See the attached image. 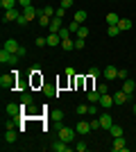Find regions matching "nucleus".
<instances>
[{
  "label": "nucleus",
  "mask_w": 136,
  "mask_h": 152,
  "mask_svg": "<svg viewBox=\"0 0 136 152\" xmlns=\"http://www.w3.org/2000/svg\"><path fill=\"white\" fill-rule=\"evenodd\" d=\"M16 80H18V70L5 73V75L0 77V86H2V89H14V86H16Z\"/></svg>",
  "instance_id": "f257e3e1"
},
{
  "label": "nucleus",
  "mask_w": 136,
  "mask_h": 152,
  "mask_svg": "<svg viewBox=\"0 0 136 152\" xmlns=\"http://www.w3.org/2000/svg\"><path fill=\"white\" fill-rule=\"evenodd\" d=\"M18 55H14V52H9V50H5V48H2V50H0V64H12V66H16V64H18Z\"/></svg>",
  "instance_id": "f03ea898"
},
{
  "label": "nucleus",
  "mask_w": 136,
  "mask_h": 152,
  "mask_svg": "<svg viewBox=\"0 0 136 152\" xmlns=\"http://www.w3.org/2000/svg\"><path fill=\"white\" fill-rule=\"evenodd\" d=\"M75 136H77V132H75L73 127H59V139H61V141L73 143V141H75Z\"/></svg>",
  "instance_id": "7ed1b4c3"
},
{
  "label": "nucleus",
  "mask_w": 136,
  "mask_h": 152,
  "mask_svg": "<svg viewBox=\"0 0 136 152\" xmlns=\"http://www.w3.org/2000/svg\"><path fill=\"white\" fill-rule=\"evenodd\" d=\"M5 111H7V116H12V118H20V116H23V107H20V104H14V102L5 104Z\"/></svg>",
  "instance_id": "20e7f679"
},
{
  "label": "nucleus",
  "mask_w": 136,
  "mask_h": 152,
  "mask_svg": "<svg viewBox=\"0 0 136 152\" xmlns=\"http://www.w3.org/2000/svg\"><path fill=\"white\" fill-rule=\"evenodd\" d=\"M97 118H100V125H102V129H111V125H113V118H111V114L102 111Z\"/></svg>",
  "instance_id": "39448f33"
},
{
  "label": "nucleus",
  "mask_w": 136,
  "mask_h": 152,
  "mask_svg": "<svg viewBox=\"0 0 136 152\" xmlns=\"http://www.w3.org/2000/svg\"><path fill=\"white\" fill-rule=\"evenodd\" d=\"M111 150H113V152H127V143H125L123 136H116V139H113V145H111Z\"/></svg>",
  "instance_id": "423d86ee"
},
{
  "label": "nucleus",
  "mask_w": 136,
  "mask_h": 152,
  "mask_svg": "<svg viewBox=\"0 0 136 152\" xmlns=\"http://www.w3.org/2000/svg\"><path fill=\"white\" fill-rule=\"evenodd\" d=\"M102 77L107 80V82H111V80H116V77H118V68H116V66H107V68L102 70Z\"/></svg>",
  "instance_id": "0eeeda50"
},
{
  "label": "nucleus",
  "mask_w": 136,
  "mask_h": 152,
  "mask_svg": "<svg viewBox=\"0 0 136 152\" xmlns=\"http://www.w3.org/2000/svg\"><path fill=\"white\" fill-rule=\"evenodd\" d=\"M20 14H23V12H18L16 7H14V9H7V12H5V18H2V20H5V23H12V20H18V18H20Z\"/></svg>",
  "instance_id": "6e6552de"
},
{
  "label": "nucleus",
  "mask_w": 136,
  "mask_h": 152,
  "mask_svg": "<svg viewBox=\"0 0 136 152\" xmlns=\"http://www.w3.org/2000/svg\"><path fill=\"white\" fill-rule=\"evenodd\" d=\"M50 150H52V152H71V148L66 145V141L59 139V141H55V143L50 145Z\"/></svg>",
  "instance_id": "1a4fd4ad"
},
{
  "label": "nucleus",
  "mask_w": 136,
  "mask_h": 152,
  "mask_svg": "<svg viewBox=\"0 0 136 152\" xmlns=\"http://www.w3.org/2000/svg\"><path fill=\"white\" fill-rule=\"evenodd\" d=\"M61 18H59V16H52V20H50V27H48V30H50V34H57L59 30H61Z\"/></svg>",
  "instance_id": "9d476101"
},
{
  "label": "nucleus",
  "mask_w": 136,
  "mask_h": 152,
  "mask_svg": "<svg viewBox=\"0 0 136 152\" xmlns=\"http://www.w3.org/2000/svg\"><path fill=\"white\" fill-rule=\"evenodd\" d=\"M75 132H77V134H82V136H84V134L93 132V129H91V123H86V121H79V123H77V127H75Z\"/></svg>",
  "instance_id": "9b49d317"
},
{
  "label": "nucleus",
  "mask_w": 136,
  "mask_h": 152,
  "mask_svg": "<svg viewBox=\"0 0 136 152\" xmlns=\"http://www.w3.org/2000/svg\"><path fill=\"white\" fill-rule=\"evenodd\" d=\"M123 91H125L127 95H132V93L136 91V82H134V80H129V77H127V80H123Z\"/></svg>",
  "instance_id": "f8f14e48"
},
{
  "label": "nucleus",
  "mask_w": 136,
  "mask_h": 152,
  "mask_svg": "<svg viewBox=\"0 0 136 152\" xmlns=\"http://www.w3.org/2000/svg\"><path fill=\"white\" fill-rule=\"evenodd\" d=\"M2 48L16 55V50H18V48H20V43H18V41H16V39H7V41H5V45H2Z\"/></svg>",
  "instance_id": "ddd939ff"
},
{
  "label": "nucleus",
  "mask_w": 136,
  "mask_h": 152,
  "mask_svg": "<svg viewBox=\"0 0 136 152\" xmlns=\"http://www.w3.org/2000/svg\"><path fill=\"white\" fill-rule=\"evenodd\" d=\"M116 102H113V95H109V93H104L102 98H100V107L102 109H109V107H113Z\"/></svg>",
  "instance_id": "4468645a"
},
{
  "label": "nucleus",
  "mask_w": 136,
  "mask_h": 152,
  "mask_svg": "<svg viewBox=\"0 0 136 152\" xmlns=\"http://www.w3.org/2000/svg\"><path fill=\"white\" fill-rule=\"evenodd\" d=\"M127 100H129V95L125 93V91H113V102L116 104H125Z\"/></svg>",
  "instance_id": "2eb2a0df"
},
{
  "label": "nucleus",
  "mask_w": 136,
  "mask_h": 152,
  "mask_svg": "<svg viewBox=\"0 0 136 152\" xmlns=\"http://www.w3.org/2000/svg\"><path fill=\"white\" fill-rule=\"evenodd\" d=\"M34 104V95L32 93H23V100H20V107H23V111H25L27 107H32Z\"/></svg>",
  "instance_id": "dca6fc26"
},
{
  "label": "nucleus",
  "mask_w": 136,
  "mask_h": 152,
  "mask_svg": "<svg viewBox=\"0 0 136 152\" xmlns=\"http://www.w3.org/2000/svg\"><path fill=\"white\" fill-rule=\"evenodd\" d=\"M104 20H107V25H118V23H120V16H118L116 12H109L104 16Z\"/></svg>",
  "instance_id": "f3484780"
},
{
  "label": "nucleus",
  "mask_w": 136,
  "mask_h": 152,
  "mask_svg": "<svg viewBox=\"0 0 136 152\" xmlns=\"http://www.w3.org/2000/svg\"><path fill=\"white\" fill-rule=\"evenodd\" d=\"M23 16H25L27 20H32L34 16H39V9H34V7L30 5V7H25V9H23Z\"/></svg>",
  "instance_id": "a211bd4d"
},
{
  "label": "nucleus",
  "mask_w": 136,
  "mask_h": 152,
  "mask_svg": "<svg viewBox=\"0 0 136 152\" xmlns=\"http://www.w3.org/2000/svg\"><path fill=\"white\" fill-rule=\"evenodd\" d=\"M16 139H18V134H16V129H5V141L7 143H16Z\"/></svg>",
  "instance_id": "6ab92c4d"
},
{
  "label": "nucleus",
  "mask_w": 136,
  "mask_h": 152,
  "mask_svg": "<svg viewBox=\"0 0 136 152\" xmlns=\"http://www.w3.org/2000/svg\"><path fill=\"white\" fill-rule=\"evenodd\" d=\"M59 43H61V37H59V34H48V45H50V48H57Z\"/></svg>",
  "instance_id": "aec40b11"
},
{
  "label": "nucleus",
  "mask_w": 136,
  "mask_h": 152,
  "mask_svg": "<svg viewBox=\"0 0 136 152\" xmlns=\"http://www.w3.org/2000/svg\"><path fill=\"white\" fill-rule=\"evenodd\" d=\"M86 98H89V102H100V98H102V93L95 89H91L89 93H86Z\"/></svg>",
  "instance_id": "412c9836"
},
{
  "label": "nucleus",
  "mask_w": 136,
  "mask_h": 152,
  "mask_svg": "<svg viewBox=\"0 0 136 152\" xmlns=\"http://www.w3.org/2000/svg\"><path fill=\"white\" fill-rule=\"evenodd\" d=\"M16 5H18V0H0V7H2V12H7V9H14Z\"/></svg>",
  "instance_id": "4be33fe9"
},
{
  "label": "nucleus",
  "mask_w": 136,
  "mask_h": 152,
  "mask_svg": "<svg viewBox=\"0 0 136 152\" xmlns=\"http://www.w3.org/2000/svg\"><path fill=\"white\" fill-rule=\"evenodd\" d=\"M50 20H52L50 16H45V14L39 9V23H41V27H50Z\"/></svg>",
  "instance_id": "5701e85b"
},
{
  "label": "nucleus",
  "mask_w": 136,
  "mask_h": 152,
  "mask_svg": "<svg viewBox=\"0 0 136 152\" xmlns=\"http://www.w3.org/2000/svg\"><path fill=\"white\" fill-rule=\"evenodd\" d=\"M61 48H64L66 52L75 50V41H73V39H64V41H61Z\"/></svg>",
  "instance_id": "b1692460"
},
{
  "label": "nucleus",
  "mask_w": 136,
  "mask_h": 152,
  "mask_svg": "<svg viewBox=\"0 0 136 152\" xmlns=\"http://www.w3.org/2000/svg\"><path fill=\"white\" fill-rule=\"evenodd\" d=\"M118 27H120V32H127V30H132V20H129V18H120Z\"/></svg>",
  "instance_id": "393cba45"
},
{
  "label": "nucleus",
  "mask_w": 136,
  "mask_h": 152,
  "mask_svg": "<svg viewBox=\"0 0 136 152\" xmlns=\"http://www.w3.org/2000/svg\"><path fill=\"white\" fill-rule=\"evenodd\" d=\"M73 20H77L79 25H82V23L86 20V12H84V9H77V12H75V18H73Z\"/></svg>",
  "instance_id": "a878e982"
},
{
  "label": "nucleus",
  "mask_w": 136,
  "mask_h": 152,
  "mask_svg": "<svg viewBox=\"0 0 136 152\" xmlns=\"http://www.w3.org/2000/svg\"><path fill=\"white\" fill-rule=\"evenodd\" d=\"M50 118L55 123H61V121H64V111H61V109H59V111H50Z\"/></svg>",
  "instance_id": "bb28decb"
},
{
  "label": "nucleus",
  "mask_w": 136,
  "mask_h": 152,
  "mask_svg": "<svg viewBox=\"0 0 136 152\" xmlns=\"http://www.w3.org/2000/svg\"><path fill=\"white\" fill-rule=\"evenodd\" d=\"M75 37H77V39H86V37H89V27H84V25H79V30L75 32Z\"/></svg>",
  "instance_id": "cd10ccee"
},
{
  "label": "nucleus",
  "mask_w": 136,
  "mask_h": 152,
  "mask_svg": "<svg viewBox=\"0 0 136 152\" xmlns=\"http://www.w3.org/2000/svg\"><path fill=\"white\" fill-rule=\"evenodd\" d=\"M41 12H43L45 16H50V18H52V16L57 14V9H55V7H50V5H45V7H41Z\"/></svg>",
  "instance_id": "c85d7f7f"
},
{
  "label": "nucleus",
  "mask_w": 136,
  "mask_h": 152,
  "mask_svg": "<svg viewBox=\"0 0 136 152\" xmlns=\"http://www.w3.org/2000/svg\"><path fill=\"white\" fill-rule=\"evenodd\" d=\"M57 34H59V37H61V41H64V39H71V37H73V32L68 30V27H61V30H59Z\"/></svg>",
  "instance_id": "c756f323"
},
{
  "label": "nucleus",
  "mask_w": 136,
  "mask_h": 152,
  "mask_svg": "<svg viewBox=\"0 0 136 152\" xmlns=\"http://www.w3.org/2000/svg\"><path fill=\"white\" fill-rule=\"evenodd\" d=\"M107 34H109V37H118V34H120V27L118 25H109L107 27Z\"/></svg>",
  "instance_id": "7c9ffc66"
},
{
  "label": "nucleus",
  "mask_w": 136,
  "mask_h": 152,
  "mask_svg": "<svg viewBox=\"0 0 136 152\" xmlns=\"http://www.w3.org/2000/svg\"><path fill=\"white\" fill-rule=\"evenodd\" d=\"M111 136H113V139H116V136H123V127H118V125H111Z\"/></svg>",
  "instance_id": "2f4dec72"
},
{
  "label": "nucleus",
  "mask_w": 136,
  "mask_h": 152,
  "mask_svg": "<svg viewBox=\"0 0 136 152\" xmlns=\"http://www.w3.org/2000/svg\"><path fill=\"white\" fill-rule=\"evenodd\" d=\"M91 129H102V125H100V118H97V116H93V118H91Z\"/></svg>",
  "instance_id": "473e14b6"
},
{
  "label": "nucleus",
  "mask_w": 136,
  "mask_h": 152,
  "mask_svg": "<svg viewBox=\"0 0 136 152\" xmlns=\"http://www.w3.org/2000/svg\"><path fill=\"white\" fill-rule=\"evenodd\" d=\"M75 150L77 152H86L89 150V143H86V141H77V148H75Z\"/></svg>",
  "instance_id": "72a5a7b5"
},
{
  "label": "nucleus",
  "mask_w": 136,
  "mask_h": 152,
  "mask_svg": "<svg viewBox=\"0 0 136 152\" xmlns=\"http://www.w3.org/2000/svg\"><path fill=\"white\" fill-rule=\"evenodd\" d=\"M86 45V39H75V50H84Z\"/></svg>",
  "instance_id": "f704fd0d"
},
{
  "label": "nucleus",
  "mask_w": 136,
  "mask_h": 152,
  "mask_svg": "<svg viewBox=\"0 0 136 152\" xmlns=\"http://www.w3.org/2000/svg\"><path fill=\"white\" fill-rule=\"evenodd\" d=\"M34 43L39 45V48H43V45H48V37H36V41Z\"/></svg>",
  "instance_id": "c9c22d12"
},
{
  "label": "nucleus",
  "mask_w": 136,
  "mask_h": 152,
  "mask_svg": "<svg viewBox=\"0 0 136 152\" xmlns=\"http://www.w3.org/2000/svg\"><path fill=\"white\" fill-rule=\"evenodd\" d=\"M129 77V70H125V68H118V80H127Z\"/></svg>",
  "instance_id": "e433bc0d"
},
{
  "label": "nucleus",
  "mask_w": 136,
  "mask_h": 152,
  "mask_svg": "<svg viewBox=\"0 0 136 152\" xmlns=\"http://www.w3.org/2000/svg\"><path fill=\"white\" fill-rule=\"evenodd\" d=\"M100 75H102L100 68H89V77H100Z\"/></svg>",
  "instance_id": "4c0bfd02"
},
{
  "label": "nucleus",
  "mask_w": 136,
  "mask_h": 152,
  "mask_svg": "<svg viewBox=\"0 0 136 152\" xmlns=\"http://www.w3.org/2000/svg\"><path fill=\"white\" fill-rule=\"evenodd\" d=\"M43 93L48 95V98H52V95H57V91L52 89V86H43Z\"/></svg>",
  "instance_id": "58836bf2"
},
{
  "label": "nucleus",
  "mask_w": 136,
  "mask_h": 152,
  "mask_svg": "<svg viewBox=\"0 0 136 152\" xmlns=\"http://www.w3.org/2000/svg\"><path fill=\"white\" fill-rule=\"evenodd\" d=\"M97 91H100V93H109V84H107V82H104V84H100V86H97Z\"/></svg>",
  "instance_id": "ea45409f"
},
{
  "label": "nucleus",
  "mask_w": 136,
  "mask_h": 152,
  "mask_svg": "<svg viewBox=\"0 0 136 152\" xmlns=\"http://www.w3.org/2000/svg\"><path fill=\"white\" fill-rule=\"evenodd\" d=\"M68 30H71V32H73V34H75V32H77V30H79V23H77V20H73L71 25H68Z\"/></svg>",
  "instance_id": "a19ab883"
},
{
  "label": "nucleus",
  "mask_w": 136,
  "mask_h": 152,
  "mask_svg": "<svg viewBox=\"0 0 136 152\" xmlns=\"http://www.w3.org/2000/svg\"><path fill=\"white\" fill-rule=\"evenodd\" d=\"M16 23H18V25H20V27H25V25H27V23H30V20H27V18H25V16H23V14H20V18H18V20H16Z\"/></svg>",
  "instance_id": "79ce46f5"
},
{
  "label": "nucleus",
  "mask_w": 136,
  "mask_h": 152,
  "mask_svg": "<svg viewBox=\"0 0 136 152\" xmlns=\"http://www.w3.org/2000/svg\"><path fill=\"white\" fill-rule=\"evenodd\" d=\"M59 7H64V9H71L73 7V0H61V5Z\"/></svg>",
  "instance_id": "37998d69"
},
{
  "label": "nucleus",
  "mask_w": 136,
  "mask_h": 152,
  "mask_svg": "<svg viewBox=\"0 0 136 152\" xmlns=\"http://www.w3.org/2000/svg\"><path fill=\"white\" fill-rule=\"evenodd\" d=\"M16 55H18V57H25V55H27V50H25V45H20L18 50H16Z\"/></svg>",
  "instance_id": "c03bdc74"
},
{
  "label": "nucleus",
  "mask_w": 136,
  "mask_h": 152,
  "mask_svg": "<svg viewBox=\"0 0 136 152\" xmlns=\"http://www.w3.org/2000/svg\"><path fill=\"white\" fill-rule=\"evenodd\" d=\"M77 114H89V107H86V104H79V107H77Z\"/></svg>",
  "instance_id": "a18cd8bd"
},
{
  "label": "nucleus",
  "mask_w": 136,
  "mask_h": 152,
  "mask_svg": "<svg viewBox=\"0 0 136 152\" xmlns=\"http://www.w3.org/2000/svg\"><path fill=\"white\" fill-rule=\"evenodd\" d=\"M18 5L23 7V9H25V7H30V5H32V0H18Z\"/></svg>",
  "instance_id": "49530a36"
},
{
  "label": "nucleus",
  "mask_w": 136,
  "mask_h": 152,
  "mask_svg": "<svg viewBox=\"0 0 136 152\" xmlns=\"http://www.w3.org/2000/svg\"><path fill=\"white\" fill-rule=\"evenodd\" d=\"M64 14H66V9H64V7H57V14H55V16H59V18H64Z\"/></svg>",
  "instance_id": "de8ad7c7"
},
{
  "label": "nucleus",
  "mask_w": 136,
  "mask_h": 152,
  "mask_svg": "<svg viewBox=\"0 0 136 152\" xmlns=\"http://www.w3.org/2000/svg\"><path fill=\"white\" fill-rule=\"evenodd\" d=\"M66 75L73 77V75H75V68H73V66H68V68H66Z\"/></svg>",
  "instance_id": "09e8293b"
},
{
  "label": "nucleus",
  "mask_w": 136,
  "mask_h": 152,
  "mask_svg": "<svg viewBox=\"0 0 136 152\" xmlns=\"http://www.w3.org/2000/svg\"><path fill=\"white\" fill-rule=\"evenodd\" d=\"M132 109H134V114H136V102H134V107H132Z\"/></svg>",
  "instance_id": "8fccbe9b"
}]
</instances>
